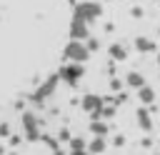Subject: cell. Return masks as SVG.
Returning a JSON list of instances; mask_svg holds the SVG:
<instances>
[{
	"label": "cell",
	"instance_id": "cell-26",
	"mask_svg": "<svg viewBox=\"0 0 160 155\" xmlns=\"http://www.w3.org/2000/svg\"><path fill=\"white\" fill-rule=\"evenodd\" d=\"M8 155H18V152H8Z\"/></svg>",
	"mask_w": 160,
	"mask_h": 155
},
{
	"label": "cell",
	"instance_id": "cell-11",
	"mask_svg": "<svg viewBox=\"0 0 160 155\" xmlns=\"http://www.w3.org/2000/svg\"><path fill=\"white\" fill-rule=\"evenodd\" d=\"M135 50H138V52H142V55L155 52V42H152L150 38H145V35H138V38H135Z\"/></svg>",
	"mask_w": 160,
	"mask_h": 155
},
{
	"label": "cell",
	"instance_id": "cell-3",
	"mask_svg": "<svg viewBox=\"0 0 160 155\" xmlns=\"http://www.w3.org/2000/svg\"><path fill=\"white\" fill-rule=\"evenodd\" d=\"M62 58H65L68 62H78V65H82V62L90 58V50H88L85 42H75V40H70V42L65 45V50H62Z\"/></svg>",
	"mask_w": 160,
	"mask_h": 155
},
{
	"label": "cell",
	"instance_id": "cell-28",
	"mask_svg": "<svg viewBox=\"0 0 160 155\" xmlns=\"http://www.w3.org/2000/svg\"><path fill=\"white\" fill-rule=\"evenodd\" d=\"M158 2H160V0H158Z\"/></svg>",
	"mask_w": 160,
	"mask_h": 155
},
{
	"label": "cell",
	"instance_id": "cell-6",
	"mask_svg": "<svg viewBox=\"0 0 160 155\" xmlns=\"http://www.w3.org/2000/svg\"><path fill=\"white\" fill-rule=\"evenodd\" d=\"M80 108H82L88 115H92V120H100V110L105 108V98H100V95H95V92H88V95H82Z\"/></svg>",
	"mask_w": 160,
	"mask_h": 155
},
{
	"label": "cell",
	"instance_id": "cell-18",
	"mask_svg": "<svg viewBox=\"0 0 160 155\" xmlns=\"http://www.w3.org/2000/svg\"><path fill=\"white\" fill-rule=\"evenodd\" d=\"M58 140H62V142H70V140H72V138H70V130H65V128H62V130L58 132Z\"/></svg>",
	"mask_w": 160,
	"mask_h": 155
},
{
	"label": "cell",
	"instance_id": "cell-19",
	"mask_svg": "<svg viewBox=\"0 0 160 155\" xmlns=\"http://www.w3.org/2000/svg\"><path fill=\"white\" fill-rule=\"evenodd\" d=\"M12 132H10V125L8 122H0V138H10Z\"/></svg>",
	"mask_w": 160,
	"mask_h": 155
},
{
	"label": "cell",
	"instance_id": "cell-13",
	"mask_svg": "<svg viewBox=\"0 0 160 155\" xmlns=\"http://www.w3.org/2000/svg\"><path fill=\"white\" fill-rule=\"evenodd\" d=\"M90 132H92V138H105L110 132V125L105 120H92L90 122Z\"/></svg>",
	"mask_w": 160,
	"mask_h": 155
},
{
	"label": "cell",
	"instance_id": "cell-16",
	"mask_svg": "<svg viewBox=\"0 0 160 155\" xmlns=\"http://www.w3.org/2000/svg\"><path fill=\"white\" fill-rule=\"evenodd\" d=\"M70 150H88V142L82 138H72L70 140Z\"/></svg>",
	"mask_w": 160,
	"mask_h": 155
},
{
	"label": "cell",
	"instance_id": "cell-29",
	"mask_svg": "<svg viewBox=\"0 0 160 155\" xmlns=\"http://www.w3.org/2000/svg\"><path fill=\"white\" fill-rule=\"evenodd\" d=\"M158 142H160V140H158Z\"/></svg>",
	"mask_w": 160,
	"mask_h": 155
},
{
	"label": "cell",
	"instance_id": "cell-10",
	"mask_svg": "<svg viewBox=\"0 0 160 155\" xmlns=\"http://www.w3.org/2000/svg\"><path fill=\"white\" fill-rule=\"evenodd\" d=\"M108 55H110V60L122 62V60H128V48H125L122 42H112V45L108 48Z\"/></svg>",
	"mask_w": 160,
	"mask_h": 155
},
{
	"label": "cell",
	"instance_id": "cell-25",
	"mask_svg": "<svg viewBox=\"0 0 160 155\" xmlns=\"http://www.w3.org/2000/svg\"><path fill=\"white\" fill-rule=\"evenodd\" d=\"M158 68H160V52H158Z\"/></svg>",
	"mask_w": 160,
	"mask_h": 155
},
{
	"label": "cell",
	"instance_id": "cell-7",
	"mask_svg": "<svg viewBox=\"0 0 160 155\" xmlns=\"http://www.w3.org/2000/svg\"><path fill=\"white\" fill-rule=\"evenodd\" d=\"M88 38H90V28H88V22L72 18V22H70V40H75V42H85Z\"/></svg>",
	"mask_w": 160,
	"mask_h": 155
},
{
	"label": "cell",
	"instance_id": "cell-14",
	"mask_svg": "<svg viewBox=\"0 0 160 155\" xmlns=\"http://www.w3.org/2000/svg\"><path fill=\"white\" fill-rule=\"evenodd\" d=\"M105 148H108V140H105V138H92V140L88 142V152H90V155H102Z\"/></svg>",
	"mask_w": 160,
	"mask_h": 155
},
{
	"label": "cell",
	"instance_id": "cell-17",
	"mask_svg": "<svg viewBox=\"0 0 160 155\" xmlns=\"http://www.w3.org/2000/svg\"><path fill=\"white\" fill-rule=\"evenodd\" d=\"M85 45H88V50H90V52H95V50L100 48V40H98V38H88V40H85Z\"/></svg>",
	"mask_w": 160,
	"mask_h": 155
},
{
	"label": "cell",
	"instance_id": "cell-24",
	"mask_svg": "<svg viewBox=\"0 0 160 155\" xmlns=\"http://www.w3.org/2000/svg\"><path fill=\"white\" fill-rule=\"evenodd\" d=\"M70 155H90L88 150H70Z\"/></svg>",
	"mask_w": 160,
	"mask_h": 155
},
{
	"label": "cell",
	"instance_id": "cell-27",
	"mask_svg": "<svg viewBox=\"0 0 160 155\" xmlns=\"http://www.w3.org/2000/svg\"><path fill=\"white\" fill-rule=\"evenodd\" d=\"M158 40H160V32H158Z\"/></svg>",
	"mask_w": 160,
	"mask_h": 155
},
{
	"label": "cell",
	"instance_id": "cell-2",
	"mask_svg": "<svg viewBox=\"0 0 160 155\" xmlns=\"http://www.w3.org/2000/svg\"><path fill=\"white\" fill-rule=\"evenodd\" d=\"M20 125H22V135H25L30 142L42 140V135H40V120H38V115H35V112L25 110V112L20 115Z\"/></svg>",
	"mask_w": 160,
	"mask_h": 155
},
{
	"label": "cell",
	"instance_id": "cell-8",
	"mask_svg": "<svg viewBox=\"0 0 160 155\" xmlns=\"http://www.w3.org/2000/svg\"><path fill=\"white\" fill-rule=\"evenodd\" d=\"M135 118H138V128L142 130V132H150L152 130V118H150V108H138V112H135Z\"/></svg>",
	"mask_w": 160,
	"mask_h": 155
},
{
	"label": "cell",
	"instance_id": "cell-21",
	"mask_svg": "<svg viewBox=\"0 0 160 155\" xmlns=\"http://www.w3.org/2000/svg\"><path fill=\"white\" fill-rule=\"evenodd\" d=\"M112 145H115V148H122V145H125V138H122V135H115V138H112Z\"/></svg>",
	"mask_w": 160,
	"mask_h": 155
},
{
	"label": "cell",
	"instance_id": "cell-23",
	"mask_svg": "<svg viewBox=\"0 0 160 155\" xmlns=\"http://www.w3.org/2000/svg\"><path fill=\"white\" fill-rule=\"evenodd\" d=\"M10 145H20V135H10Z\"/></svg>",
	"mask_w": 160,
	"mask_h": 155
},
{
	"label": "cell",
	"instance_id": "cell-15",
	"mask_svg": "<svg viewBox=\"0 0 160 155\" xmlns=\"http://www.w3.org/2000/svg\"><path fill=\"white\" fill-rule=\"evenodd\" d=\"M112 115H115V105H112V102H110V105H105V108L100 110V120H110Z\"/></svg>",
	"mask_w": 160,
	"mask_h": 155
},
{
	"label": "cell",
	"instance_id": "cell-4",
	"mask_svg": "<svg viewBox=\"0 0 160 155\" xmlns=\"http://www.w3.org/2000/svg\"><path fill=\"white\" fill-rule=\"evenodd\" d=\"M58 82H60V75H58V72H55V75H50V78H48V80H42V85H40V88L30 95V100H32L35 105H42V102H45V100L55 92Z\"/></svg>",
	"mask_w": 160,
	"mask_h": 155
},
{
	"label": "cell",
	"instance_id": "cell-22",
	"mask_svg": "<svg viewBox=\"0 0 160 155\" xmlns=\"http://www.w3.org/2000/svg\"><path fill=\"white\" fill-rule=\"evenodd\" d=\"M130 15H132V18H142V8H132Z\"/></svg>",
	"mask_w": 160,
	"mask_h": 155
},
{
	"label": "cell",
	"instance_id": "cell-5",
	"mask_svg": "<svg viewBox=\"0 0 160 155\" xmlns=\"http://www.w3.org/2000/svg\"><path fill=\"white\" fill-rule=\"evenodd\" d=\"M58 75H60V80H62L65 85L75 88V85L80 82V78L85 75V68H82V65H78V62H68V65H62V68L58 70Z\"/></svg>",
	"mask_w": 160,
	"mask_h": 155
},
{
	"label": "cell",
	"instance_id": "cell-9",
	"mask_svg": "<svg viewBox=\"0 0 160 155\" xmlns=\"http://www.w3.org/2000/svg\"><path fill=\"white\" fill-rule=\"evenodd\" d=\"M125 85H128L130 90H140V88H145L148 82H145L142 72H138V70H130V72L125 75Z\"/></svg>",
	"mask_w": 160,
	"mask_h": 155
},
{
	"label": "cell",
	"instance_id": "cell-12",
	"mask_svg": "<svg viewBox=\"0 0 160 155\" xmlns=\"http://www.w3.org/2000/svg\"><path fill=\"white\" fill-rule=\"evenodd\" d=\"M138 100H140L145 108H152V102H155V90H152L150 85L140 88V90H138Z\"/></svg>",
	"mask_w": 160,
	"mask_h": 155
},
{
	"label": "cell",
	"instance_id": "cell-1",
	"mask_svg": "<svg viewBox=\"0 0 160 155\" xmlns=\"http://www.w3.org/2000/svg\"><path fill=\"white\" fill-rule=\"evenodd\" d=\"M100 15H102V5L100 2H92V0L75 2V8H72V18L75 20H82V22H95Z\"/></svg>",
	"mask_w": 160,
	"mask_h": 155
},
{
	"label": "cell",
	"instance_id": "cell-20",
	"mask_svg": "<svg viewBox=\"0 0 160 155\" xmlns=\"http://www.w3.org/2000/svg\"><path fill=\"white\" fill-rule=\"evenodd\" d=\"M110 90H115V92H120V90H122V82H120L118 78H112V80H110Z\"/></svg>",
	"mask_w": 160,
	"mask_h": 155
}]
</instances>
